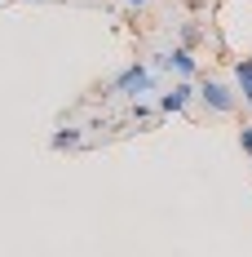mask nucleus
I'll use <instances>...</instances> for the list:
<instances>
[{
	"label": "nucleus",
	"mask_w": 252,
	"mask_h": 257,
	"mask_svg": "<svg viewBox=\"0 0 252 257\" xmlns=\"http://www.w3.org/2000/svg\"><path fill=\"white\" fill-rule=\"evenodd\" d=\"M111 93H120V98H128V102H142L146 93H155V67H146V62H128L124 71L111 80Z\"/></svg>",
	"instance_id": "f257e3e1"
},
{
	"label": "nucleus",
	"mask_w": 252,
	"mask_h": 257,
	"mask_svg": "<svg viewBox=\"0 0 252 257\" xmlns=\"http://www.w3.org/2000/svg\"><path fill=\"white\" fill-rule=\"evenodd\" d=\"M199 102L208 115H234L239 111V89H230L226 80L217 76H203L199 80Z\"/></svg>",
	"instance_id": "f03ea898"
},
{
	"label": "nucleus",
	"mask_w": 252,
	"mask_h": 257,
	"mask_svg": "<svg viewBox=\"0 0 252 257\" xmlns=\"http://www.w3.org/2000/svg\"><path fill=\"white\" fill-rule=\"evenodd\" d=\"M151 67H155V71H168L173 80H195V76H199V58H195V49H181V45L155 53Z\"/></svg>",
	"instance_id": "7ed1b4c3"
},
{
	"label": "nucleus",
	"mask_w": 252,
	"mask_h": 257,
	"mask_svg": "<svg viewBox=\"0 0 252 257\" xmlns=\"http://www.w3.org/2000/svg\"><path fill=\"white\" fill-rule=\"evenodd\" d=\"M195 98H199V89H195L190 80H173V89H164V93L155 98V111H159V115H181Z\"/></svg>",
	"instance_id": "20e7f679"
},
{
	"label": "nucleus",
	"mask_w": 252,
	"mask_h": 257,
	"mask_svg": "<svg viewBox=\"0 0 252 257\" xmlns=\"http://www.w3.org/2000/svg\"><path fill=\"white\" fill-rule=\"evenodd\" d=\"M234 89H239V102L252 111V58H234Z\"/></svg>",
	"instance_id": "39448f33"
},
{
	"label": "nucleus",
	"mask_w": 252,
	"mask_h": 257,
	"mask_svg": "<svg viewBox=\"0 0 252 257\" xmlns=\"http://www.w3.org/2000/svg\"><path fill=\"white\" fill-rule=\"evenodd\" d=\"M49 147H53V151H80V147H84V133L67 124V128H58V133L49 138Z\"/></svg>",
	"instance_id": "423d86ee"
},
{
	"label": "nucleus",
	"mask_w": 252,
	"mask_h": 257,
	"mask_svg": "<svg viewBox=\"0 0 252 257\" xmlns=\"http://www.w3.org/2000/svg\"><path fill=\"white\" fill-rule=\"evenodd\" d=\"M199 23H177V45H181V49H195V45H199Z\"/></svg>",
	"instance_id": "0eeeda50"
},
{
	"label": "nucleus",
	"mask_w": 252,
	"mask_h": 257,
	"mask_svg": "<svg viewBox=\"0 0 252 257\" xmlns=\"http://www.w3.org/2000/svg\"><path fill=\"white\" fill-rule=\"evenodd\" d=\"M239 147H243V155L252 160V124H243V128H239Z\"/></svg>",
	"instance_id": "6e6552de"
},
{
	"label": "nucleus",
	"mask_w": 252,
	"mask_h": 257,
	"mask_svg": "<svg viewBox=\"0 0 252 257\" xmlns=\"http://www.w3.org/2000/svg\"><path fill=\"white\" fill-rule=\"evenodd\" d=\"M151 111H155L151 102H133V120H137V124H142V120H151Z\"/></svg>",
	"instance_id": "1a4fd4ad"
},
{
	"label": "nucleus",
	"mask_w": 252,
	"mask_h": 257,
	"mask_svg": "<svg viewBox=\"0 0 252 257\" xmlns=\"http://www.w3.org/2000/svg\"><path fill=\"white\" fill-rule=\"evenodd\" d=\"M124 5H128V9H142V5H146V0H124Z\"/></svg>",
	"instance_id": "9d476101"
}]
</instances>
